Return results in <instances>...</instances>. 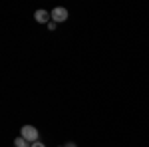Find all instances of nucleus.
Instances as JSON below:
<instances>
[{
  "label": "nucleus",
  "instance_id": "nucleus-1",
  "mask_svg": "<svg viewBox=\"0 0 149 147\" xmlns=\"http://www.w3.org/2000/svg\"><path fill=\"white\" fill-rule=\"evenodd\" d=\"M20 137H24L28 143H34V141H38V129L34 125H24L20 129Z\"/></svg>",
  "mask_w": 149,
  "mask_h": 147
},
{
  "label": "nucleus",
  "instance_id": "nucleus-2",
  "mask_svg": "<svg viewBox=\"0 0 149 147\" xmlns=\"http://www.w3.org/2000/svg\"><path fill=\"white\" fill-rule=\"evenodd\" d=\"M52 14V22H66L68 20V10L66 8H62V6H58V8H54V10L50 12Z\"/></svg>",
  "mask_w": 149,
  "mask_h": 147
},
{
  "label": "nucleus",
  "instance_id": "nucleus-3",
  "mask_svg": "<svg viewBox=\"0 0 149 147\" xmlns=\"http://www.w3.org/2000/svg\"><path fill=\"white\" fill-rule=\"evenodd\" d=\"M34 18H36V22H40V24H50L52 22V14L46 12V10H42V8L34 12Z\"/></svg>",
  "mask_w": 149,
  "mask_h": 147
},
{
  "label": "nucleus",
  "instance_id": "nucleus-4",
  "mask_svg": "<svg viewBox=\"0 0 149 147\" xmlns=\"http://www.w3.org/2000/svg\"><path fill=\"white\" fill-rule=\"evenodd\" d=\"M14 147H28V141L24 137H16L14 139Z\"/></svg>",
  "mask_w": 149,
  "mask_h": 147
},
{
  "label": "nucleus",
  "instance_id": "nucleus-5",
  "mask_svg": "<svg viewBox=\"0 0 149 147\" xmlns=\"http://www.w3.org/2000/svg\"><path fill=\"white\" fill-rule=\"evenodd\" d=\"M30 147H46V145H44L42 141H34V143H32V145H30Z\"/></svg>",
  "mask_w": 149,
  "mask_h": 147
},
{
  "label": "nucleus",
  "instance_id": "nucleus-6",
  "mask_svg": "<svg viewBox=\"0 0 149 147\" xmlns=\"http://www.w3.org/2000/svg\"><path fill=\"white\" fill-rule=\"evenodd\" d=\"M64 147H76V143H72V141H70V143H66Z\"/></svg>",
  "mask_w": 149,
  "mask_h": 147
}]
</instances>
